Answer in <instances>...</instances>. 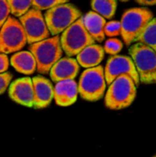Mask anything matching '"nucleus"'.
Returning a JSON list of instances; mask_svg holds the SVG:
<instances>
[{
	"instance_id": "11",
	"label": "nucleus",
	"mask_w": 156,
	"mask_h": 157,
	"mask_svg": "<svg viewBox=\"0 0 156 157\" xmlns=\"http://www.w3.org/2000/svg\"><path fill=\"white\" fill-rule=\"evenodd\" d=\"M9 97L16 103L26 107H33L34 91L32 80L29 77H23L14 81L8 89Z\"/></svg>"
},
{
	"instance_id": "13",
	"label": "nucleus",
	"mask_w": 156,
	"mask_h": 157,
	"mask_svg": "<svg viewBox=\"0 0 156 157\" xmlns=\"http://www.w3.org/2000/svg\"><path fill=\"white\" fill-rule=\"evenodd\" d=\"M79 72V64L75 59L66 57L60 59L51 69L50 75L53 82L74 80Z\"/></svg>"
},
{
	"instance_id": "26",
	"label": "nucleus",
	"mask_w": 156,
	"mask_h": 157,
	"mask_svg": "<svg viewBox=\"0 0 156 157\" xmlns=\"http://www.w3.org/2000/svg\"><path fill=\"white\" fill-rule=\"evenodd\" d=\"M9 61L6 54L0 53V74L5 73L8 69Z\"/></svg>"
},
{
	"instance_id": "19",
	"label": "nucleus",
	"mask_w": 156,
	"mask_h": 157,
	"mask_svg": "<svg viewBox=\"0 0 156 157\" xmlns=\"http://www.w3.org/2000/svg\"><path fill=\"white\" fill-rule=\"evenodd\" d=\"M138 42L151 48L156 52V18H153L147 25L139 37Z\"/></svg>"
},
{
	"instance_id": "5",
	"label": "nucleus",
	"mask_w": 156,
	"mask_h": 157,
	"mask_svg": "<svg viewBox=\"0 0 156 157\" xmlns=\"http://www.w3.org/2000/svg\"><path fill=\"white\" fill-rule=\"evenodd\" d=\"M62 50L67 56L77 55L86 47L95 44V40L86 31L82 17L77 19L69 28H67L61 36Z\"/></svg>"
},
{
	"instance_id": "16",
	"label": "nucleus",
	"mask_w": 156,
	"mask_h": 157,
	"mask_svg": "<svg viewBox=\"0 0 156 157\" xmlns=\"http://www.w3.org/2000/svg\"><path fill=\"white\" fill-rule=\"evenodd\" d=\"M104 49L97 44H92L86 47L77 54L76 62L78 64L86 68H93L98 66L104 58Z\"/></svg>"
},
{
	"instance_id": "12",
	"label": "nucleus",
	"mask_w": 156,
	"mask_h": 157,
	"mask_svg": "<svg viewBox=\"0 0 156 157\" xmlns=\"http://www.w3.org/2000/svg\"><path fill=\"white\" fill-rule=\"evenodd\" d=\"M34 91V105L35 109H43L48 107L53 98V87L47 78L38 75L32 79Z\"/></svg>"
},
{
	"instance_id": "1",
	"label": "nucleus",
	"mask_w": 156,
	"mask_h": 157,
	"mask_svg": "<svg viewBox=\"0 0 156 157\" xmlns=\"http://www.w3.org/2000/svg\"><path fill=\"white\" fill-rule=\"evenodd\" d=\"M29 51L35 59L38 72L42 75L49 74L51 67L63 55L60 38L58 36L30 44Z\"/></svg>"
},
{
	"instance_id": "9",
	"label": "nucleus",
	"mask_w": 156,
	"mask_h": 157,
	"mask_svg": "<svg viewBox=\"0 0 156 157\" xmlns=\"http://www.w3.org/2000/svg\"><path fill=\"white\" fill-rule=\"evenodd\" d=\"M18 21L24 29L28 43L33 44L48 39L50 32L41 11L30 8Z\"/></svg>"
},
{
	"instance_id": "20",
	"label": "nucleus",
	"mask_w": 156,
	"mask_h": 157,
	"mask_svg": "<svg viewBox=\"0 0 156 157\" xmlns=\"http://www.w3.org/2000/svg\"><path fill=\"white\" fill-rule=\"evenodd\" d=\"M9 11L12 15L16 17H22L25 15L31 6V1H16V0H9L7 1Z\"/></svg>"
},
{
	"instance_id": "18",
	"label": "nucleus",
	"mask_w": 156,
	"mask_h": 157,
	"mask_svg": "<svg viewBox=\"0 0 156 157\" xmlns=\"http://www.w3.org/2000/svg\"><path fill=\"white\" fill-rule=\"evenodd\" d=\"M92 9L104 18H111L116 12L117 2L113 0H96L91 3Z\"/></svg>"
},
{
	"instance_id": "14",
	"label": "nucleus",
	"mask_w": 156,
	"mask_h": 157,
	"mask_svg": "<svg viewBox=\"0 0 156 157\" xmlns=\"http://www.w3.org/2000/svg\"><path fill=\"white\" fill-rule=\"evenodd\" d=\"M78 85L74 80H64L56 83L53 87V98L57 105L66 107L77 99Z\"/></svg>"
},
{
	"instance_id": "6",
	"label": "nucleus",
	"mask_w": 156,
	"mask_h": 157,
	"mask_svg": "<svg viewBox=\"0 0 156 157\" xmlns=\"http://www.w3.org/2000/svg\"><path fill=\"white\" fill-rule=\"evenodd\" d=\"M81 17L80 10L72 4L58 5L45 13V22L49 32L56 36L64 31Z\"/></svg>"
},
{
	"instance_id": "15",
	"label": "nucleus",
	"mask_w": 156,
	"mask_h": 157,
	"mask_svg": "<svg viewBox=\"0 0 156 157\" xmlns=\"http://www.w3.org/2000/svg\"><path fill=\"white\" fill-rule=\"evenodd\" d=\"M83 24L89 33V35L93 38L94 40L101 42L105 39L104 28L106 25V20L100 15L97 14L94 11L88 12L83 17Z\"/></svg>"
},
{
	"instance_id": "7",
	"label": "nucleus",
	"mask_w": 156,
	"mask_h": 157,
	"mask_svg": "<svg viewBox=\"0 0 156 157\" xmlns=\"http://www.w3.org/2000/svg\"><path fill=\"white\" fill-rule=\"evenodd\" d=\"M106 90L104 69L101 65L83 72L78 84V93L88 101H97L103 98Z\"/></svg>"
},
{
	"instance_id": "23",
	"label": "nucleus",
	"mask_w": 156,
	"mask_h": 157,
	"mask_svg": "<svg viewBox=\"0 0 156 157\" xmlns=\"http://www.w3.org/2000/svg\"><path fill=\"white\" fill-rule=\"evenodd\" d=\"M121 26L120 22L119 21H110L106 23L104 28V33L105 35L108 37H115L120 34Z\"/></svg>"
},
{
	"instance_id": "2",
	"label": "nucleus",
	"mask_w": 156,
	"mask_h": 157,
	"mask_svg": "<svg viewBox=\"0 0 156 157\" xmlns=\"http://www.w3.org/2000/svg\"><path fill=\"white\" fill-rule=\"evenodd\" d=\"M154 18L152 11L146 7H135L127 10L121 18L120 34L127 45L138 41L144 29Z\"/></svg>"
},
{
	"instance_id": "10",
	"label": "nucleus",
	"mask_w": 156,
	"mask_h": 157,
	"mask_svg": "<svg viewBox=\"0 0 156 157\" xmlns=\"http://www.w3.org/2000/svg\"><path fill=\"white\" fill-rule=\"evenodd\" d=\"M106 84L110 85L116 78L121 75H129L136 86H139L140 79L131 58L122 55H115L108 59L104 71Z\"/></svg>"
},
{
	"instance_id": "22",
	"label": "nucleus",
	"mask_w": 156,
	"mask_h": 157,
	"mask_svg": "<svg viewBox=\"0 0 156 157\" xmlns=\"http://www.w3.org/2000/svg\"><path fill=\"white\" fill-rule=\"evenodd\" d=\"M121 49H122V42L118 39L112 38L106 41L104 52L115 56L117 53H119L121 51Z\"/></svg>"
},
{
	"instance_id": "25",
	"label": "nucleus",
	"mask_w": 156,
	"mask_h": 157,
	"mask_svg": "<svg viewBox=\"0 0 156 157\" xmlns=\"http://www.w3.org/2000/svg\"><path fill=\"white\" fill-rule=\"evenodd\" d=\"M11 79H12V75L8 73L0 74V95L6 90Z\"/></svg>"
},
{
	"instance_id": "24",
	"label": "nucleus",
	"mask_w": 156,
	"mask_h": 157,
	"mask_svg": "<svg viewBox=\"0 0 156 157\" xmlns=\"http://www.w3.org/2000/svg\"><path fill=\"white\" fill-rule=\"evenodd\" d=\"M9 6L7 4V1L5 0H0V29L4 25V23L6 21L8 18L9 15Z\"/></svg>"
},
{
	"instance_id": "27",
	"label": "nucleus",
	"mask_w": 156,
	"mask_h": 157,
	"mask_svg": "<svg viewBox=\"0 0 156 157\" xmlns=\"http://www.w3.org/2000/svg\"><path fill=\"white\" fill-rule=\"evenodd\" d=\"M138 4L142 5V6H154L156 5V0H150V1H147V0H142V1H137Z\"/></svg>"
},
{
	"instance_id": "4",
	"label": "nucleus",
	"mask_w": 156,
	"mask_h": 157,
	"mask_svg": "<svg viewBox=\"0 0 156 157\" xmlns=\"http://www.w3.org/2000/svg\"><path fill=\"white\" fill-rule=\"evenodd\" d=\"M130 54L141 82L156 84V52L151 48L137 42L130 48Z\"/></svg>"
},
{
	"instance_id": "28",
	"label": "nucleus",
	"mask_w": 156,
	"mask_h": 157,
	"mask_svg": "<svg viewBox=\"0 0 156 157\" xmlns=\"http://www.w3.org/2000/svg\"><path fill=\"white\" fill-rule=\"evenodd\" d=\"M154 157H156V155H155V156H154Z\"/></svg>"
},
{
	"instance_id": "8",
	"label": "nucleus",
	"mask_w": 156,
	"mask_h": 157,
	"mask_svg": "<svg viewBox=\"0 0 156 157\" xmlns=\"http://www.w3.org/2000/svg\"><path fill=\"white\" fill-rule=\"evenodd\" d=\"M26 42L27 38L20 22L13 17H8L0 31V53L18 52Z\"/></svg>"
},
{
	"instance_id": "17",
	"label": "nucleus",
	"mask_w": 156,
	"mask_h": 157,
	"mask_svg": "<svg viewBox=\"0 0 156 157\" xmlns=\"http://www.w3.org/2000/svg\"><path fill=\"white\" fill-rule=\"evenodd\" d=\"M12 66L16 71L25 74L31 75L36 70V62L30 52L23 51L16 52L10 59Z\"/></svg>"
},
{
	"instance_id": "21",
	"label": "nucleus",
	"mask_w": 156,
	"mask_h": 157,
	"mask_svg": "<svg viewBox=\"0 0 156 157\" xmlns=\"http://www.w3.org/2000/svg\"><path fill=\"white\" fill-rule=\"evenodd\" d=\"M66 1L64 0H35L31 1V6L37 10H43V9H51L58 5L65 4Z\"/></svg>"
},
{
	"instance_id": "3",
	"label": "nucleus",
	"mask_w": 156,
	"mask_h": 157,
	"mask_svg": "<svg viewBox=\"0 0 156 157\" xmlns=\"http://www.w3.org/2000/svg\"><path fill=\"white\" fill-rule=\"evenodd\" d=\"M137 86L129 75L116 78L109 86L105 96V104L110 109H122L135 99Z\"/></svg>"
}]
</instances>
